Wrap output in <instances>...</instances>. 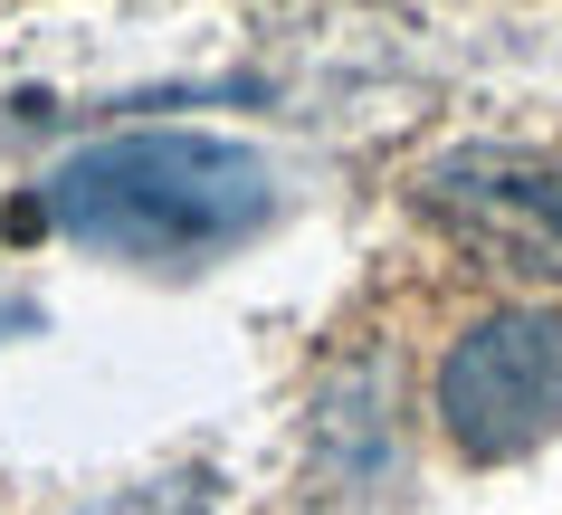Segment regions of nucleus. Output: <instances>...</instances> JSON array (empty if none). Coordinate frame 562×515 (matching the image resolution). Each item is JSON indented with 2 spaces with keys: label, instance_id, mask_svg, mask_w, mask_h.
Listing matches in <instances>:
<instances>
[{
  "label": "nucleus",
  "instance_id": "obj_1",
  "mask_svg": "<svg viewBox=\"0 0 562 515\" xmlns=\"http://www.w3.org/2000/svg\"><path fill=\"white\" fill-rule=\"evenodd\" d=\"M267 163L229 134H181V124H153V134H115V144H87L48 172V220H58L77 248H105V258H220L267 220Z\"/></svg>",
  "mask_w": 562,
  "mask_h": 515
},
{
  "label": "nucleus",
  "instance_id": "obj_2",
  "mask_svg": "<svg viewBox=\"0 0 562 515\" xmlns=\"http://www.w3.org/2000/svg\"><path fill=\"white\" fill-rule=\"evenodd\" d=\"M439 429L468 458H525L562 429V315L553 305H505L476 315L439 363Z\"/></svg>",
  "mask_w": 562,
  "mask_h": 515
},
{
  "label": "nucleus",
  "instance_id": "obj_3",
  "mask_svg": "<svg viewBox=\"0 0 562 515\" xmlns=\"http://www.w3.org/2000/svg\"><path fill=\"white\" fill-rule=\"evenodd\" d=\"M419 201L496 268L562 277V153H448L429 163Z\"/></svg>",
  "mask_w": 562,
  "mask_h": 515
}]
</instances>
